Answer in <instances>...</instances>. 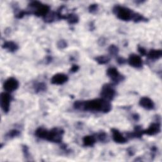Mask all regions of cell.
Listing matches in <instances>:
<instances>
[{"label":"cell","instance_id":"44dd1931","mask_svg":"<svg viewBox=\"0 0 162 162\" xmlns=\"http://www.w3.org/2000/svg\"><path fill=\"white\" fill-rule=\"evenodd\" d=\"M20 134V132L17 129H13V130H11L10 131H9L6 136V138H9V139H11V138H14L15 137L19 136Z\"/></svg>","mask_w":162,"mask_h":162},{"label":"cell","instance_id":"e0dca14e","mask_svg":"<svg viewBox=\"0 0 162 162\" xmlns=\"http://www.w3.org/2000/svg\"><path fill=\"white\" fill-rule=\"evenodd\" d=\"M64 20H67V22L70 24H75L79 22V17L76 14H70L65 15Z\"/></svg>","mask_w":162,"mask_h":162},{"label":"cell","instance_id":"603a6c76","mask_svg":"<svg viewBox=\"0 0 162 162\" xmlns=\"http://www.w3.org/2000/svg\"><path fill=\"white\" fill-rule=\"evenodd\" d=\"M22 152L23 153V155L25 158H28L30 156V153H29V147L26 146V145H23L22 146Z\"/></svg>","mask_w":162,"mask_h":162},{"label":"cell","instance_id":"ba28073f","mask_svg":"<svg viewBox=\"0 0 162 162\" xmlns=\"http://www.w3.org/2000/svg\"><path fill=\"white\" fill-rule=\"evenodd\" d=\"M19 86V81L14 77L8 78L3 84V89L8 92H13L17 90Z\"/></svg>","mask_w":162,"mask_h":162},{"label":"cell","instance_id":"484cf974","mask_svg":"<svg viewBox=\"0 0 162 162\" xmlns=\"http://www.w3.org/2000/svg\"><path fill=\"white\" fill-rule=\"evenodd\" d=\"M57 46L59 49H64L67 46V43L65 40H60L57 43Z\"/></svg>","mask_w":162,"mask_h":162},{"label":"cell","instance_id":"277c9868","mask_svg":"<svg viewBox=\"0 0 162 162\" xmlns=\"http://www.w3.org/2000/svg\"><path fill=\"white\" fill-rule=\"evenodd\" d=\"M64 134V131L62 129L59 127L53 128L51 131L48 132L46 140L53 143H59L62 141Z\"/></svg>","mask_w":162,"mask_h":162},{"label":"cell","instance_id":"cb8c5ba5","mask_svg":"<svg viewBox=\"0 0 162 162\" xmlns=\"http://www.w3.org/2000/svg\"><path fill=\"white\" fill-rule=\"evenodd\" d=\"M98 138L99 139V141H101L102 142L105 141L107 138V134L105 132H101L100 133H99L98 134Z\"/></svg>","mask_w":162,"mask_h":162},{"label":"cell","instance_id":"9c48e42d","mask_svg":"<svg viewBox=\"0 0 162 162\" xmlns=\"http://www.w3.org/2000/svg\"><path fill=\"white\" fill-rule=\"evenodd\" d=\"M127 61L129 64L134 68L139 69L141 68L143 66V60L140 56L135 55V54H132L129 56V59L127 60Z\"/></svg>","mask_w":162,"mask_h":162},{"label":"cell","instance_id":"6da1fadb","mask_svg":"<svg viewBox=\"0 0 162 162\" xmlns=\"http://www.w3.org/2000/svg\"><path fill=\"white\" fill-rule=\"evenodd\" d=\"M73 106L75 109L79 110L99 111L105 114L111 110V105L110 102L103 98L88 101H77L74 103Z\"/></svg>","mask_w":162,"mask_h":162},{"label":"cell","instance_id":"ac0fdd59","mask_svg":"<svg viewBox=\"0 0 162 162\" xmlns=\"http://www.w3.org/2000/svg\"><path fill=\"white\" fill-rule=\"evenodd\" d=\"M48 131H47L46 129L42 128V127H39L35 131V134L37 138H39L40 139H46L47 134H48Z\"/></svg>","mask_w":162,"mask_h":162},{"label":"cell","instance_id":"8fae6325","mask_svg":"<svg viewBox=\"0 0 162 162\" xmlns=\"http://www.w3.org/2000/svg\"><path fill=\"white\" fill-rule=\"evenodd\" d=\"M160 132V124L158 122L152 123L147 129L143 131V134H146L148 135H154L159 133Z\"/></svg>","mask_w":162,"mask_h":162},{"label":"cell","instance_id":"ffe728a7","mask_svg":"<svg viewBox=\"0 0 162 162\" xmlns=\"http://www.w3.org/2000/svg\"><path fill=\"white\" fill-rule=\"evenodd\" d=\"M34 89L37 93L44 91L46 90V85L43 82L37 83L34 86Z\"/></svg>","mask_w":162,"mask_h":162},{"label":"cell","instance_id":"4dcf8cb0","mask_svg":"<svg viewBox=\"0 0 162 162\" xmlns=\"http://www.w3.org/2000/svg\"><path fill=\"white\" fill-rule=\"evenodd\" d=\"M106 43V39L105 38H103V37H102V38L101 39H99L98 40V43L99 45H101V46H103Z\"/></svg>","mask_w":162,"mask_h":162},{"label":"cell","instance_id":"83f0119b","mask_svg":"<svg viewBox=\"0 0 162 162\" xmlns=\"http://www.w3.org/2000/svg\"><path fill=\"white\" fill-rule=\"evenodd\" d=\"M117 63L120 65H123V64H125L126 62L127 61V60L126 59H125L123 57H118L117 60Z\"/></svg>","mask_w":162,"mask_h":162},{"label":"cell","instance_id":"7c38bea8","mask_svg":"<svg viewBox=\"0 0 162 162\" xmlns=\"http://www.w3.org/2000/svg\"><path fill=\"white\" fill-rule=\"evenodd\" d=\"M111 131L112 133V138H113V139L115 143L124 144L127 141V138H126L117 129H112Z\"/></svg>","mask_w":162,"mask_h":162},{"label":"cell","instance_id":"8992f818","mask_svg":"<svg viewBox=\"0 0 162 162\" xmlns=\"http://www.w3.org/2000/svg\"><path fill=\"white\" fill-rule=\"evenodd\" d=\"M106 74L115 84H118L124 79V77L120 75L118 70L114 67L108 69L106 71Z\"/></svg>","mask_w":162,"mask_h":162},{"label":"cell","instance_id":"2e32d148","mask_svg":"<svg viewBox=\"0 0 162 162\" xmlns=\"http://www.w3.org/2000/svg\"><path fill=\"white\" fill-rule=\"evenodd\" d=\"M82 141L85 146H93L96 143V138L93 135L84 136Z\"/></svg>","mask_w":162,"mask_h":162},{"label":"cell","instance_id":"4fadbf2b","mask_svg":"<svg viewBox=\"0 0 162 162\" xmlns=\"http://www.w3.org/2000/svg\"><path fill=\"white\" fill-rule=\"evenodd\" d=\"M139 105L144 108L150 110L155 108V104L150 98L148 97H143L139 101Z\"/></svg>","mask_w":162,"mask_h":162},{"label":"cell","instance_id":"5b68a950","mask_svg":"<svg viewBox=\"0 0 162 162\" xmlns=\"http://www.w3.org/2000/svg\"><path fill=\"white\" fill-rule=\"evenodd\" d=\"M115 94L116 92L111 84H107L103 86L101 92V96L103 99L107 101H111L114 98Z\"/></svg>","mask_w":162,"mask_h":162},{"label":"cell","instance_id":"d4e9b609","mask_svg":"<svg viewBox=\"0 0 162 162\" xmlns=\"http://www.w3.org/2000/svg\"><path fill=\"white\" fill-rule=\"evenodd\" d=\"M29 14V12L27 11H24V10H21L17 14H16L15 17L17 19H22L25 15Z\"/></svg>","mask_w":162,"mask_h":162},{"label":"cell","instance_id":"7402d4cb","mask_svg":"<svg viewBox=\"0 0 162 162\" xmlns=\"http://www.w3.org/2000/svg\"><path fill=\"white\" fill-rule=\"evenodd\" d=\"M108 51L110 53L111 55H117L118 53V48L114 45V44H112V45H110L109 48H108Z\"/></svg>","mask_w":162,"mask_h":162},{"label":"cell","instance_id":"f546056e","mask_svg":"<svg viewBox=\"0 0 162 162\" xmlns=\"http://www.w3.org/2000/svg\"><path fill=\"white\" fill-rule=\"evenodd\" d=\"M79 70V67L78 65H73L72 67V68L70 69V72H72V73H75V72H77Z\"/></svg>","mask_w":162,"mask_h":162},{"label":"cell","instance_id":"f1b7e54d","mask_svg":"<svg viewBox=\"0 0 162 162\" xmlns=\"http://www.w3.org/2000/svg\"><path fill=\"white\" fill-rule=\"evenodd\" d=\"M138 51L140 53V54L142 55V56H145V55H147V52L145 49V48H144L142 46H138Z\"/></svg>","mask_w":162,"mask_h":162},{"label":"cell","instance_id":"4316f807","mask_svg":"<svg viewBox=\"0 0 162 162\" xmlns=\"http://www.w3.org/2000/svg\"><path fill=\"white\" fill-rule=\"evenodd\" d=\"M98 8V5L97 4H92L89 6V11L90 13H94Z\"/></svg>","mask_w":162,"mask_h":162},{"label":"cell","instance_id":"3957f363","mask_svg":"<svg viewBox=\"0 0 162 162\" xmlns=\"http://www.w3.org/2000/svg\"><path fill=\"white\" fill-rule=\"evenodd\" d=\"M29 6L34 9L33 14L37 17H42L44 18L49 12L50 7L48 5L42 4L39 2H32Z\"/></svg>","mask_w":162,"mask_h":162},{"label":"cell","instance_id":"52a82bcc","mask_svg":"<svg viewBox=\"0 0 162 162\" xmlns=\"http://www.w3.org/2000/svg\"><path fill=\"white\" fill-rule=\"evenodd\" d=\"M11 101V96L7 93H2L0 96V104L3 111L7 114L10 110V103Z\"/></svg>","mask_w":162,"mask_h":162},{"label":"cell","instance_id":"5bb4252c","mask_svg":"<svg viewBox=\"0 0 162 162\" xmlns=\"http://www.w3.org/2000/svg\"><path fill=\"white\" fill-rule=\"evenodd\" d=\"M2 48L7 49V50H8L10 52H16L19 49L18 45L13 41H7L4 43L2 45Z\"/></svg>","mask_w":162,"mask_h":162},{"label":"cell","instance_id":"30bf717a","mask_svg":"<svg viewBox=\"0 0 162 162\" xmlns=\"http://www.w3.org/2000/svg\"><path fill=\"white\" fill-rule=\"evenodd\" d=\"M69 80V77L67 75L64 73H56L52 77L51 82L55 85H62L65 83Z\"/></svg>","mask_w":162,"mask_h":162},{"label":"cell","instance_id":"7a4b0ae2","mask_svg":"<svg viewBox=\"0 0 162 162\" xmlns=\"http://www.w3.org/2000/svg\"><path fill=\"white\" fill-rule=\"evenodd\" d=\"M113 12L118 19L123 21L132 20L135 12L128 8L121 6H115L113 9Z\"/></svg>","mask_w":162,"mask_h":162},{"label":"cell","instance_id":"d6986e66","mask_svg":"<svg viewBox=\"0 0 162 162\" xmlns=\"http://www.w3.org/2000/svg\"><path fill=\"white\" fill-rule=\"evenodd\" d=\"M95 60L96 62L100 65H104L108 64L110 60V57L109 56L106 55H102V56H99L95 58Z\"/></svg>","mask_w":162,"mask_h":162},{"label":"cell","instance_id":"9a60e30c","mask_svg":"<svg viewBox=\"0 0 162 162\" xmlns=\"http://www.w3.org/2000/svg\"><path fill=\"white\" fill-rule=\"evenodd\" d=\"M147 57L151 60H158L162 56V52L161 49H152L147 53Z\"/></svg>","mask_w":162,"mask_h":162},{"label":"cell","instance_id":"d6a6232c","mask_svg":"<svg viewBox=\"0 0 162 162\" xmlns=\"http://www.w3.org/2000/svg\"><path fill=\"white\" fill-rule=\"evenodd\" d=\"M52 60V58L51 56H48L46 57V61H48V63H50Z\"/></svg>","mask_w":162,"mask_h":162},{"label":"cell","instance_id":"1f68e13d","mask_svg":"<svg viewBox=\"0 0 162 162\" xmlns=\"http://www.w3.org/2000/svg\"><path fill=\"white\" fill-rule=\"evenodd\" d=\"M132 118L134 120H135V121H138L139 120V115L137 114H134L132 115Z\"/></svg>","mask_w":162,"mask_h":162}]
</instances>
